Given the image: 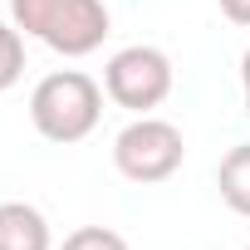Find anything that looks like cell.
<instances>
[{"label": "cell", "mask_w": 250, "mask_h": 250, "mask_svg": "<svg viewBox=\"0 0 250 250\" xmlns=\"http://www.w3.org/2000/svg\"><path fill=\"white\" fill-rule=\"evenodd\" d=\"M216 5H221V15H226L230 25H245V30H250V0H216Z\"/></svg>", "instance_id": "cell-9"}, {"label": "cell", "mask_w": 250, "mask_h": 250, "mask_svg": "<svg viewBox=\"0 0 250 250\" xmlns=\"http://www.w3.org/2000/svg\"><path fill=\"white\" fill-rule=\"evenodd\" d=\"M0 250H54L44 211L30 201H0Z\"/></svg>", "instance_id": "cell-5"}, {"label": "cell", "mask_w": 250, "mask_h": 250, "mask_svg": "<svg viewBox=\"0 0 250 250\" xmlns=\"http://www.w3.org/2000/svg\"><path fill=\"white\" fill-rule=\"evenodd\" d=\"M177 74H172V59L167 49L157 44H128L118 49L108 64H103V93L118 103V108H133V113H152L167 103Z\"/></svg>", "instance_id": "cell-4"}, {"label": "cell", "mask_w": 250, "mask_h": 250, "mask_svg": "<svg viewBox=\"0 0 250 250\" xmlns=\"http://www.w3.org/2000/svg\"><path fill=\"white\" fill-rule=\"evenodd\" d=\"M216 187H221V201L235 211V216H250V143L230 147L216 167Z\"/></svg>", "instance_id": "cell-6"}, {"label": "cell", "mask_w": 250, "mask_h": 250, "mask_svg": "<svg viewBox=\"0 0 250 250\" xmlns=\"http://www.w3.org/2000/svg\"><path fill=\"white\" fill-rule=\"evenodd\" d=\"M182 162H187V143H182V128L167 123V118L138 113L113 138V167L138 187H157V182L177 177Z\"/></svg>", "instance_id": "cell-3"}, {"label": "cell", "mask_w": 250, "mask_h": 250, "mask_svg": "<svg viewBox=\"0 0 250 250\" xmlns=\"http://www.w3.org/2000/svg\"><path fill=\"white\" fill-rule=\"evenodd\" d=\"M59 250H128V240L118 230H108V226H79V230L64 235Z\"/></svg>", "instance_id": "cell-8"}, {"label": "cell", "mask_w": 250, "mask_h": 250, "mask_svg": "<svg viewBox=\"0 0 250 250\" xmlns=\"http://www.w3.org/2000/svg\"><path fill=\"white\" fill-rule=\"evenodd\" d=\"M245 250H250V245H245Z\"/></svg>", "instance_id": "cell-11"}, {"label": "cell", "mask_w": 250, "mask_h": 250, "mask_svg": "<svg viewBox=\"0 0 250 250\" xmlns=\"http://www.w3.org/2000/svg\"><path fill=\"white\" fill-rule=\"evenodd\" d=\"M240 88H245V118H250V49L240 54Z\"/></svg>", "instance_id": "cell-10"}, {"label": "cell", "mask_w": 250, "mask_h": 250, "mask_svg": "<svg viewBox=\"0 0 250 250\" xmlns=\"http://www.w3.org/2000/svg\"><path fill=\"white\" fill-rule=\"evenodd\" d=\"M10 20L64 59H83L108 40L103 0H10Z\"/></svg>", "instance_id": "cell-2"}, {"label": "cell", "mask_w": 250, "mask_h": 250, "mask_svg": "<svg viewBox=\"0 0 250 250\" xmlns=\"http://www.w3.org/2000/svg\"><path fill=\"white\" fill-rule=\"evenodd\" d=\"M20 74H25V40L15 25H0V93L15 88Z\"/></svg>", "instance_id": "cell-7"}, {"label": "cell", "mask_w": 250, "mask_h": 250, "mask_svg": "<svg viewBox=\"0 0 250 250\" xmlns=\"http://www.w3.org/2000/svg\"><path fill=\"white\" fill-rule=\"evenodd\" d=\"M103 118V83L83 69H54L30 93V123L44 143H83Z\"/></svg>", "instance_id": "cell-1"}]
</instances>
